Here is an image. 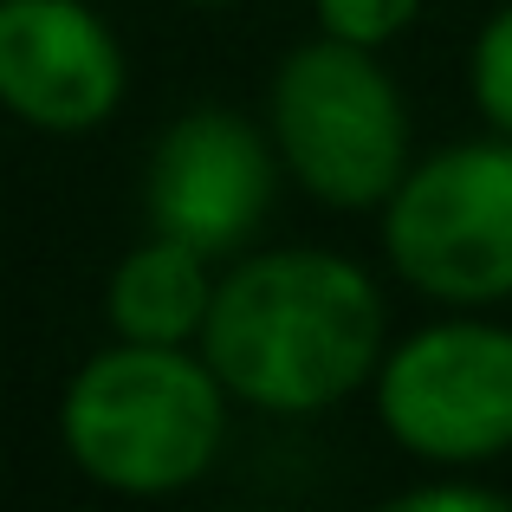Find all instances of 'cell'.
Here are the masks:
<instances>
[{"label": "cell", "instance_id": "cell-8", "mask_svg": "<svg viewBox=\"0 0 512 512\" xmlns=\"http://www.w3.org/2000/svg\"><path fill=\"white\" fill-rule=\"evenodd\" d=\"M214 286H221V279L208 273V253L150 227V240L130 247L124 266L111 273L104 318H111V331L130 338V344H188L208 325Z\"/></svg>", "mask_w": 512, "mask_h": 512}, {"label": "cell", "instance_id": "cell-3", "mask_svg": "<svg viewBox=\"0 0 512 512\" xmlns=\"http://www.w3.org/2000/svg\"><path fill=\"white\" fill-rule=\"evenodd\" d=\"M273 143L305 195L357 214L383 208L409 175V111L370 46L305 39L273 72Z\"/></svg>", "mask_w": 512, "mask_h": 512}, {"label": "cell", "instance_id": "cell-5", "mask_svg": "<svg viewBox=\"0 0 512 512\" xmlns=\"http://www.w3.org/2000/svg\"><path fill=\"white\" fill-rule=\"evenodd\" d=\"M376 415L415 461L467 467L512 448V331L441 318L402 338L376 370Z\"/></svg>", "mask_w": 512, "mask_h": 512}, {"label": "cell", "instance_id": "cell-1", "mask_svg": "<svg viewBox=\"0 0 512 512\" xmlns=\"http://www.w3.org/2000/svg\"><path fill=\"white\" fill-rule=\"evenodd\" d=\"M201 357L247 409L318 415L383 370V299L344 253H253L214 286Z\"/></svg>", "mask_w": 512, "mask_h": 512}, {"label": "cell", "instance_id": "cell-11", "mask_svg": "<svg viewBox=\"0 0 512 512\" xmlns=\"http://www.w3.org/2000/svg\"><path fill=\"white\" fill-rule=\"evenodd\" d=\"M396 512H506L512 500L500 487H480V480H422V487L396 493Z\"/></svg>", "mask_w": 512, "mask_h": 512}, {"label": "cell", "instance_id": "cell-10", "mask_svg": "<svg viewBox=\"0 0 512 512\" xmlns=\"http://www.w3.org/2000/svg\"><path fill=\"white\" fill-rule=\"evenodd\" d=\"M318 26L331 39H350V46H389L396 33H409V20L422 13V0H312Z\"/></svg>", "mask_w": 512, "mask_h": 512}, {"label": "cell", "instance_id": "cell-6", "mask_svg": "<svg viewBox=\"0 0 512 512\" xmlns=\"http://www.w3.org/2000/svg\"><path fill=\"white\" fill-rule=\"evenodd\" d=\"M273 150L240 111H188L156 137L150 175H143V214L156 234H175L188 247L234 253L253 240V227L273 208Z\"/></svg>", "mask_w": 512, "mask_h": 512}, {"label": "cell", "instance_id": "cell-7", "mask_svg": "<svg viewBox=\"0 0 512 512\" xmlns=\"http://www.w3.org/2000/svg\"><path fill=\"white\" fill-rule=\"evenodd\" d=\"M124 104V46L85 0H0V111L52 137Z\"/></svg>", "mask_w": 512, "mask_h": 512}, {"label": "cell", "instance_id": "cell-12", "mask_svg": "<svg viewBox=\"0 0 512 512\" xmlns=\"http://www.w3.org/2000/svg\"><path fill=\"white\" fill-rule=\"evenodd\" d=\"M182 7H234V0H182Z\"/></svg>", "mask_w": 512, "mask_h": 512}, {"label": "cell", "instance_id": "cell-2", "mask_svg": "<svg viewBox=\"0 0 512 512\" xmlns=\"http://www.w3.org/2000/svg\"><path fill=\"white\" fill-rule=\"evenodd\" d=\"M65 454L85 480L111 493H182L214 467L227 435V383L208 357H188L182 344H130L111 350L72 376L59 402Z\"/></svg>", "mask_w": 512, "mask_h": 512}, {"label": "cell", "instance_id": "cell-9", "mask_svg": "<svg viewBox=\"0 0 512 512\" xmlns=\"http://www.w3.org/2000/svg\"><path fill=\"white\" fill-rule=\"evenodd\" d=\"M467 78H474V104L500 137H512V7H500L474 39V59H467Z\"/></svg>", "mask_w": 512, "mask_h": 512}, {"label": "cell", "instance_id": "cell-4", "mask_svg": "<svg viewBox=\"0 0 512 512\" xmlns=\"http://www.w3.org/2000/svg\"><path fill=\"white\" fill-rule=\"evenodd\" d=\"M389 266L441 305L512 299V137L448 143L383 201Z\"/></svg>", "mask_w": 512, "mask_h": 512}]
</instances>
